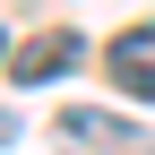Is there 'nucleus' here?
<instances>
[{
    "instance_id": "3",
    "label": "nucleus",
    "mask_w": 155,
    "mask_h": 155,
    "mask_svg": "<svg viewBox=\"0 0 155 155\" xmlns=\"http://www.w3.org/2000/svg\"><path fill=\"white\" fill-rule=\"evenodd\" d=\"M104 78L121 95H138V104H155V26H121L104 43Z\"/></svg>"
},
{
    "instance_id": "1",
    "label": "nucleus",
    "mask_w": 155,
    "mask_h": 155,
    "mask_svg": "<svg viewBox=\"0 0 155 155\" xmlns=\"http://www.w3.org/2000/svg\"><path fill=\"white\" fill-rule=\"evenodd\" d=\"M52 138H61V155H155V129L121 121V112H95V104H69Z\"/></svg>"
},
{
    "instance_id": "2",
    "label": "nucleus",
    "mask_w": 155,
    "mask_h": 155,
    "mask_svg": "<svg viewBox=\"0 0 155 155\" xmlns=\"http://www.w3.org/2000/svg\"><path fill=\"white\" fill-rule=\"evenodd\" d=\"M78 61H86V35H69V26L26 35V43L9 52V86H52V78H69Z\"/></svg>"
}]
</instances>
